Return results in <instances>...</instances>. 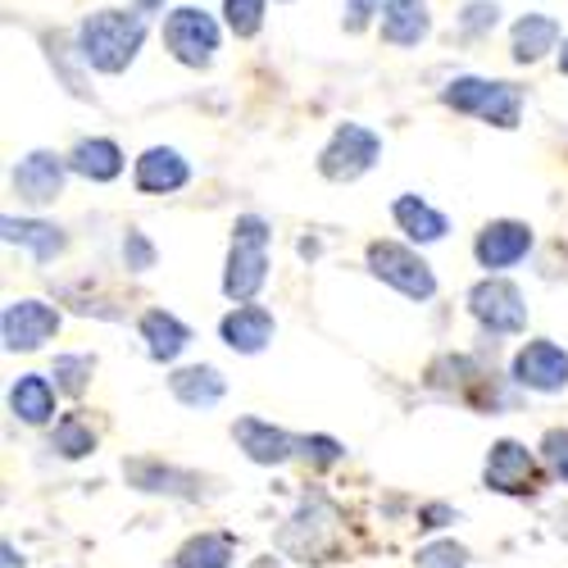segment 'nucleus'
Returning a JSON list of instances; mask_svg holds the SVG:
<instances>
[{
    "mask_svg": "<svg viewBox=\"0 0 568 568\" xmlns=\"http://www.w3.org/2000/svg\"><path fill=\"white\" fill-rule=\"evenodd\" d=\"M227 564H232V537L223 532H201L173 555V568H227Z\"/></svg>",
    "mask_w": 568,
    "mask_h": 568,
    "instance_id": "nucleus-25",
    "label": "nucleus"
},
{
    "mask_svg": "<svg viewBox=\"0 0 568 568\" xmlns=\"http://www.w3.org/2000/svg\"><path fill=\"white\" fill-rule=\"evenodd\" d=\"M555 524H559V537L568 541V509H559V518H555Z\"/></svg>",
    "mask_w": 568,
    "mask_h": 568,
    "instance_id": "nucleus-36",
    "label": "nucleus"
},
{
    "mask_svg": "<svg viewBox=\"0 0 568 568\" xmlns=\"http://www.w3.org/2000/svg\"><path fill=\"white\" fill-rule=\"evenodd\" d=\"M60 333V310L45 301H10L0 314V337L6 351H41Z\"/></svg>",
    "mask_w": 568,
    "mask_h": 568,
    "instance_id": "nucleus-8",
    "label": "nucleus"
},
{
    "mask_svg": "<svg viewBox=\"0 0 568 568\" xmlns=\"http://www.w3.org/2000/svg\"><path fill=\"white\" fill-rule=\"evenodd\" d=\"M141 342H146L151 359L173 364L186 346H192V327H186L178 314H169V310H146L141 314Z\"/></svg>",
    "mask_w": 568,
    "mask_h": 568,
    "instance_id": "nucleus-17",
    "label": "nucleus"
},
{
    "mask_svg": "<svg viewBox=\"0 0 568 568\" xmlns=\"http://www.w3.org/2000/svg\"><path fill=\"white\" fill-rule=\"evenodd\" d=\"M164 45H169V55L186 69H205L219 51V23L205 14V10H192V6H182L164 19Z\"/></svg>",
    "mask_w": 568,
    "mask_h": 568,
    "instance_id": "nucleus-7",
    "label": "nucleus"
},
{
    "mask_svg": "<svg viewBox=\"0 0 568 568\" xmlns=\"http://www.w3.org/2000/svg\"><path fill=\"white\" fill-rule=\"evenodd\" d=\"M232 437L246 450V459H255V464H287L301 450V442L292 433L273 428V423H264V418H236Z\"/></svg>",
    "mask_w": 568,
    "mask_h": 568,
    "instance_id": "nucleus-13",
    "label": "nucleus"
},
{
    "mask_svg": "<svg viewBox=\"0 0 568 568\" xmlns=\"http://www.w3.org/2000/svg\"><path fill=\"white\" fill-rule=\"evenodd\" d=\"M392 214H396V223H400V232L409 236V242H442V236L450 232V223H446V214L442 210H433L423 196H400L396 205H392Z\"/></svg>",
    "mask_w": 568,
    "mask_h": 568,
    "instance_id": "nucleus-23",
    "label": "nucleus"
},
{
    "mask_svg": "<svg viewBox=\"0 0 568 568\" xmlns=\"http://www.w3.org/2000/svg\"><path fill=\"white\" fill-rule=\"evenodd\" d=\"M373 10L383 14V0H351V6H346V28H351V32H359V28L368 23V14H373Z\"/></svg>",
    "mask_w": 568,
    "mask_h": 568,
    "instance_id": "nucleus-34",
    "label": "nucleus"
},
{
    "mask_svg": "<svg viewBox=\"0 0 568 568\" xmlns=\"http://www.w3.org/2000/svg\"><path fill=\"white\" fill-rule=\"evenodd\" d=\"M69 169L87 182H114L123 173V151L110 136H87L69 151Z\"/></svg>",
    "mask_w": 568,
    "mask_h": 568,
    "instance_id": "nucleus-19",
    "label": "nucleus"
},
{
    "mask_svg": "<svg viewBox=\"0 0 568 568\" xmlns=\"http://www.w3.org/2000/svg\"><path fill=\"white\" fill-rule=\"evenodd\" d=\"M223 14L236 37H255L264 28V0H223Z\"/></svg>",
    "mask_w": 568,
    "mask_h": 568,
    "instance_id": "nucleus-28",
    "label": "nucleus"
},
{
    "mask_svg": "<svg viewBox=\"0 0 568 568\" xmlns=\"http://www.w3.org/2000/svg\"><path fill=\"white\" fill-rule=\"evenodd\" d=\"M132 178H136L141 192H151V196H169V192H178V186H186L192 169H186V160H182L173 146H151L146 155L136 160Z\"/></svg>",
    "mask_w": 568,
    "mask_h": 568,
    "instance_id": "nucleus-16",
    "label": "nucleus"
},
{
    "mask_svg": "<svg viewBox=\"0 0 568 568\" xmlns=\"http://www.w3.org/2000/svg\"><path fill=\"white\" fill-rule=\"evenodd\" d=\"M51 446H55L64 459H82V455L97 450V433H91L78 414H64V418L55 423V442H51Z\"/></svg>",
    "mask_w": 568,
    "mask_h": 568,
    "instance_id": "nucleus-26",
    "label": "nucleus"
},
{
    "mask_svg": "<svg viewBox=\"0 0 568 568\" xmlns=\"http://www.w3.org/2000/svg\"><path fill=\"white\" fill-rule=\"evenodd\" d=\"M464 564H468V550L459 541H433L414 559V568H464Z\"/></svg>",
    "mask_w": 568,
    "mask_h": 568,
    "instance_id": "nucleus-29",
    "label": "nucleus"
},
{
    "mask_svg": "<svg viewBox=\"0 0 568 568\" xmlns=\"http://www.w3.org/2000/svg\"><path fill=\"white\" fill-rule=\"evenodd\" d=\"M164 0H136V10H160Z\"/></svg>",
    "mask_w": 568,
    "mask_h": 568,
    "instance_id": "nucleus-38",
    "label": "nucleus"
},
{
    "mask_svg": "<svg viewBox=\"0 0 568 568\" xmlns=\"http://www.w3.org/2000/svg\"><path fill=\"white\" fill-rule=\"evenodd\" d=\"M532 251V227L518 223V219H496L478 232V242H473V255H478L483 268L500 273V268H514Z\"/></svg>",
    "mask_w": 568,
    "mask_h": 568,
    "instance_id": "nucleus-11",
    "label": "nucleus"
},
{
    "mask_svg": "<svg viewBox=\"0 0 568 568\" xmlns=\"http://www.w3.org/2000/svg\"><path fill=\"white\" fill-rule=\"evenodd\" d=\"M6 242L14 246H28L37 264H51L60 251H64V232L55 223H41V219H6Z\"/></svg>",
    "mask_w": 568,
    "mask_h": 568,
    "instance_id": "nucleus-24",
    "label": "nucleus"
},
{
    "mask_svg": "<svg viewBox=\"0 0 568 568\" xmlns=\"http://www.w3.org/2000/svg\"><path fill=\"white\" fill-rule=\"evenodd\" d=\"M368 273L377 282H387V287H396L400 296H409V301H433L437 296L433 268L400 242H373L368 246Z\"/></svg>",
    "mask_w": 568,
    "mask_h": 568,
    "instance_id": "nucleus-5",
    "label": "nucleus"
},
{
    "mask_svg": "<svg viewBox=\"0 0 568 568\" xmlns=\"http://www.w3.org/2000/svg\"><path fill=\"white\" fill-rule=\"evenodd\" d=\"M428 32H433L428 0H383V41L418 45Z\"/></svg>",
    "mask_w": 568,
    "mask_h": 568,
    "instance_id": "nucleus-18",
    "label": "nucleus"
},
{
    "mask_svg": "<svg viewBox=\"0 0 568 568\" xmlns=\"http://www.w3.org/2000/svg\"><path fill=\"white\" fill-rule=\"evenodd\" d=\"M219 337L223 346H232L236 355H260L273 342V314L264 305H236L223 323H219Z\"/></svg>",
    "mask_w": 568,
    "mask_h": 568,
    "instance_id": "nucleus-15",
    "label": "nucleus"
},
{
    "mask_svg": "<svg viewBox=\"0 0 568 568\" xmlns=\"http://www.w3.org/2000/svg\"><path fill=\"white\" fill-rule=\"evenodd\" d=\"M169 392H173L186 409H210V405L223 400L227 383H223V373H219V368H210V364H192V368H178V373L169 377Z\"/></svg>",
    "mask_w": 568,
    "mask_h": 568,
    "instance_id": "nucleus-20",
    "label": "nucleus"
},
{
    "mask_svg": "<svg viewBox=\"0 0 568 568\" xmlns=\"http://www.w3.org/2000/svg\"><path fill=\"white\" fill-rule=\"evenodd\" d=\"M64 169L69 160H60L55 151H32L28 160H19L14 169V192L28 205H55L64 192Z\"/></svg>",
    "mask_w": 568,
    "mask_h": 568,
    "instance_id": "nucleus-12",
    "label": "nucleus"
},
{
    "mask_svg": "<svg viewBox=\"0 0 568 568\" xmlns=\"http://www.w3.org/2000/svg\"><path fill=\"white\" fill-rule=\"evenodd\" d=\"M268 282V223L260 214H242L232 227V251H227V268H223V292L246 305L260 296V287Z\"/></svg>",
    "mask_w": 568,
    "mask_h": 568,
    "instance_id": "nucleus-2",
    "label": "nucleus"
},
{
    "mask_svg": "<svg viewBox=\"0 0 568 568\" xmlns=\"http://www.w3.org/2000/svg\"><path fill=\"white\" fill-rule=\"evenodd\" d=\"M541 455H546V464L555 468V478L568 487V428H550V433L541 437Z\"/></svg>",
    "mask_w": 568,
    "mask_h": 568,
    "instance_id": "nucleus-30",
    "label": "nucleus"
},
{
    "mask_svg": "<svg viewBox=\"0 0 568 568\" xmlns=\"http://www.w3.org/2000/svg\"><path fill=\"white\" fill-rule=\"evenodd\" d=\"M91 368H97V359H91V355H60V359H55V368H51V377H55V387H60V392L82 396V392H87Z\"/></svg>",
    "mask_w": 568,
    "mask_h": 568,
    "instance_id": "nucleus-27",
    "label": "nucleus"
},
{
    "mask_svg": "<svg viewBox=\"0 0 568 568\" xmlns=\"http://www.w3.org/2000/svg\"><path fill=\"white\" fill-rule=\"evenodd\" d=\"M141 41H146V14H128V10H101L87 14L78 28V55L82 64L101 69V73H123Z\"/></svg>",
    "mask_w": 568,
    "mask_h": 568,
    "instance_id": "nucleus-1",
    "label": "nucleus"
},
{
    "mask_svg": "<svg viewBox=\"0 0 568 568\" xmlns=\"http://www.w3.org/2000/svg\"><path fill=\"white\" fill-rule=\"evenodd\" d=\"M559 69H564V78H568V37H564V45H559Z\"/></svg>",
    "mask_w": 568,
    "mask_h": 568,
    "instance_id": "nucleus-37",
    "label": "nucleus"
},
{
    "mask_svg": "<svg viewBox=\"0 0 568 568\" xmlns=\"http://www.w3.org/2000/svg\"><path fill=\"white\" fill-rule=\"evenodd\" d=\"M496 19H500V6H491V0H473V6L464 10V19H459V28L468 37H478V32H491Z\"/></svg>",
    "mask_w": 568,
    "mask_h": 568,
    "instance_id": "nucleus-32",
    "label": "nucleus"
},
{
    "mask_svg": "<svg viewBox=\"0 0 568 568\" xmlns=\"http://www.w3.org/2000/svg\"><path fill=\"white\" fill-rule=\"evenodd\" d=\"M10 409H14V418L32 423V428L51 423V418H55V387H51V377L23 373L19 383L10 387Z\"/></svg>",
    "mask_w": 568,
    "mask_h": 568,
    "instance_id": "nucleus-21",
    "label": "nucleus"
},
{
    "mask_svg": "<svg viewBox=\"0 0 568 568\" xmlns=\"http://www.w3.org/2000/svg\"><path fill=\"white\" fill-rule=\"evenodd\" d=\"M442 105L468 119L496 123V128H518V119H524V91L514 82H491V78H455L442 91Z\"/></svg>",
    "mask_w": 568,
    "mask_h": 568,
    "instance_id": "nucleus-3",
    "label": "nucleus"
},
{
    "mask_svg": "<svg viewBox=\"0 0 568 568\" xmlns=\"http://www.w3.org/2000/svg\"><path fill=\"white\" fill-rule=\"evenodd\" d=\"M0 555H6V568H23V559L14 555V546H6V550H0Z\"/></svg>",
    "mask_w": 568,
    "mask_h": 568,
    "instance_id": "nucleus-35",
    "label": "nucleus"
},
{
    "mask_svg": "<svg viewBox=\"0 0 568 568\" xmlns=\"http://www.w3.org/2000/svg\"><path fill=\"white\" fill-rule=\"evenodd\" d=\"M123 260H128L132 273L155 268V246L146 242V232H128V236H123Z\"/></svg>",
    "mask_w": 568,
    "mask_h": 568,
    "instance_id": "nucleus-31",
    "label": "nucleus"
},
{
    "mask_svg": "<svg viewBox=\"0 0 568 568\" xmlns=\"http://www.w3.org/2000/svg\"><path fill=\"white\" fill-rule=\"evenodd\" d=\"M468 310L496 337H514L528 327V301L509 277H483L478 287L468 292Z\"/></svg>",
    "mask_w": 568,
    "mask_h": 568,
    "instance_id": "nucleus-6",
    "label": "nucleus"
},
{
    "mask_svg": "<svg viewBox=\"0 0 568 568\" xmlns=\"http://www.w3.org/2000/svg\"><path fill=\"white\" fill-rule=\"evenodd\" d=\"M483 478L491 491H505V496H532L537 491V459L524 442H496L491 455H487V468H483Z\"/></svg>",
    "mask_w": 568,
    "mask_h": 568,
    "instance_id": "nucleus-10",
    "label": "nucleus"
},
{
    "mask_svg": "<svg viewBox=\"0 0 568 568\" xmlns=\"http://www.w3.org/2000/svg\"><path fill=\"white\" fill-rule=\"evenodd\" d=\"M301 455L314 464H333V459H342V446L333 437H301Z\"/></svg>",
    "mask_w": 568,
    "mask_h": 568,
    "instance_id": "nucleus-33",
    "label": "nucleus"
},
{
    "mask_svg": "<svg viewBox=\"0 0 568 568\" xmlns=\"http://www.w3.org/2000/svg\"><path fill=\"white\" fill-rule=\"evenodd\" d=\"M509 45H514V60L518 64H537L541 55H550L559 45V23L546 19V14H524L509 32Z\"/></svg>",
    "mask_w": 568,
    "mask_h": 568,
    "instance_id": "nucleus-22",
    "label": "nucleus"
},
{
    "mask_svg": "<svg viewBox=\"0 0 568 568\" xmlns=\"http://www.w3.org/2000/svg\"><path fill=\"white\" fill-rule=\"evenodd\" d=\"M377 155H383V136L364 123H342L318 155V173L327 182H355L377 164Z\"/></svg>",
    "mask_w": 568,
    "mask_h": 568,
    "instance_id": "nucleus-4",
    "label": "nucleus"
},
{
    "mask_svg": "<svg viewBox=\"0 0 568 568\" xmlns=\"http://www.w3.org/2000/svg\"><path fill=\"white\" fill-rule=\"evenodd\" d=\"M514 383L528 387V392H541V396H555L568 387V351L555 346V342H528L524 351L514 355Z\"/></svg>",
    "mask_w": 568,
    "mask_h": 568,
    "instance_id": "nucleus-9",
    "label": "nucleus"
},
{
    "mask_svg": "<svg viewBox=\"0 0 568 568\" xmlns=\"http://www.w3.org/2000/svg\"><path fill=\"white\" fill-rule=\"evenodd\" d=\"M128 483L136 491H155V496H182V500H196L201 496V478L186 468H173V464H160V459H132L123 464Z\"/></svg>",
    "mask_w": 568,
    "mask_h": 568,
    "instance_id": "nucleus-14",
    "label": "nucleus"
}]
</instances>
